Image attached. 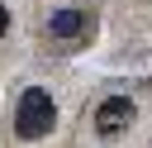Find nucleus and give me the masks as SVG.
<instances>
[{
  "label": "nucleus",
  "instance_id": "f257e3e1",
  "mask_svg": "<svg viewBox=\"0 0 152 148\" xmlns=\"http://www.w3.org/2000/svg\"><path fill=\"white\" fill-rule=\"evenodd\" d=\"M66 148H152V81L90 95L71 124Z\"/></svg>",
  "mask_w": 152,
  "mask_h": 148
},
{
  "label": "nucleus",
  "instance_id": "f03ea898",
  "mask_svg": "<svg viewBox=\"0 0 152 148\" xmlns=\"http://www.w3.org/2000/svg\"><path fill=\"white\" fill-rule=\"evenodd\" d=\"M57 124H62V100H57V91L28 81V86H19V91L10 95V110H5V143H19V148L43 143V138L57 134Z\"/></svg>",
  "mask_w": 152,
  "mask_h": 148
},
{
  "label": "nucleus",
  "instance_id": "7ed1b4c3",
  "mask_svg": "<svg viewBox=\"0 0 152 148\" xmlns=\"http://www.w3.org/2000/svg\"><path fill=\"white\" fill-rule=\"evenodd\" d=\"M95 29H100L95 5H57V10H48L38 19L33 38H38V53L43 57H71V53L90 48Z\"/></svg>",
  "mask_w": 152,
  "mask_h": 148
},
{
  "label": "nucleus",
  "instance_id": "20e7f679",
  "mask_svg": "<svg viewBox=\"0 0 152 148\" xmlns=\"http://www.w3.org/2000/svg\"><path fill=\"white\" fill-rule=\"evenodd\" d=\"M38 29V0H0V72L19 62Z\"/></svg>",
  "mask_w": 152,
  "mask_h": 148
}]
</instances>
